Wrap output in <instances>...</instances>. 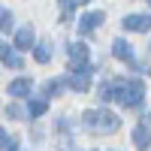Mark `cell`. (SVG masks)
Masks as SVG:
<instances>
[{"label":"cell","instance_id":"cell-17","mask_svg":"<svg viewBox=\"0 0 151 151\" xmlns=\"http://www.w3.org/2000/svg\"><path fill=\"white\" fill-rule=\"evenodd\" d=\"M58 91H60V82H48L45 85V94H58Z\"/></svg>","mask_w":151,"mask_h":151},{"label":"cell","instance_id":"cell-4","mask_svg":"<svg viewBox=\"0 0 151 151\" xmlns=\"http://www.w3.org/2000/svg\"><path fill=\"white\" fill-rule=\"evenodd\" d=\"M70 85H73V91H88V85H91V76H88V70H85V67L73 70V76H70Z\"/></svg>","mask_w":151,"mask_h":151},{"label":"cell","instance_id":"cell-11","mask_svg":"<svg viewBox=\"0 0 151 151\" xmlns=\"http://www.w3.org/2000/svg\"><path fill=\"white\" fill-rule=\"evenodd\" d=\"M24 94H30V79H15L9 85V97H24Z\"/></svg>","mask_w":151,"mask_h":151},{"label":"cell","instance_id":"cell-1","mask_svg":"<svg viewBox=\"0 0 151 151\" xmlns=\"http://www.w3.org/2000/svg\"><path fill=\"white\" fill-rule=\"evenodd\" d=\"M115 85V100L121 106H127V109H139L142 106V97H145V85L139 79H118V82H112Z\"/></svg>","mask_w":151,"mask_h":151},{"label":"cell","instance_id":"cell-8","mask_svg":"<svg viewBox=\"0 0 151 151\" xmlns=\"http://www.w3.org/2000/svg\"><path fill=\"white\" fill-rule=\"evenodd\" d=\"M30 45H33V27L27 24V27H21L15 33V48H18V52H27Z\"/></svg>","mask_w":151,"mask_h":151},{"label":"cell","instance_id":"cell-15","mask_svg":"<svg viewBox=\"0 0 151 151\" xmlns=\"http://www.w3.org/2000/svg\"><path fill=\"white\" fill-rule=\"evenodd\" d=\"M9 21H12V15H9L3 6H0V30H9Z\"/></svg>","mask_w":151,"mask_h":151},{"label":"cell","instance_id":"cell-5","mask_svg":"<svg viewBox=\"0 0 151 151\" xmlns=\"http://www.w3.org/2000/svg\"><path fill=\"white\" fill-rule=\"evenodd\" d=\"M133 142H136L139 151H145V148L151 145V127H148V124H139V127L133 130Z\"/></svg>","mask_w":151,"mask_h":151},{"label":"cell","instance_id":"cell-13","mask_svg":"<svg viewBox=\"0 0 151 151\" xmlns=\"http://www.w3.org/2000/svg\"><path fill=\"white\" fill-rule=\"evenodd\" d=\"M45 109H48V103H45V100H33V103H30V109H27V115H30V118H40Z\"/></svg>","mask_w":151,"mask_h":151},{"label":"cell","instance_id":"cell-7","mask_svg":"<svg viewBox=\"0 0 151 151\" xmlns=\"http://www.w3.org/2000/svg\"><path fill=\"white\" fill-rule=\"evenodd\" d=\"M70 64H73V67H85V64H88V48H85L82 42H73V45H70Z\"/></svg>","mask_w":151,"mask_h":151},{"label":"cell","instance_id":"cell-16","mask_svg":"<svg viewBox=\"0 0 151 151\" xmlns=\"http://www.w3.org/2000/svg\"><path fill=\"white\" fill-rule=\"evenodd\" d=\"M6 115H9V118H21V115H24V112H21L18 106H6Z\"/></svg>","mask_w":151,"mask_h":151},{"label":"cell","instance_id":"cell-19","mask_svg":"<svg viewBox=\"0 0 151 151\" xmlns=\"http://www.w3.org/2000/svg\"><path fill=\"white\" fill-rule=\"evenodd\" d=\"M6 151H18V148H15V142H12V145H9V148H6Z\"/></svg>","mask_w":151,"mask_h":151},{"label":"cell","instance_id":"cell-9","mask_svg":"<svg viewBox=\"0 0 151 151\" xmlns=\"http://www.w3.org/2000/svg\"><path fill=\"white\" fill-rule=\"evenodd\" d=\"M124 27L127 30H148L151 27V15H127L124 18Z\"/></svg>","mask_w":151,"mask_h":151},{"label":"cell","instance_id":"cell-2","mask_svg":"<svg viewBox=\"0 0 151 151\" xmlns=\"http://www.w3.org/2000/svg\"><path fill=\"white\" fill-rule=\"evenodd\" d=\"M82 121H85L88 130H97V133H115V130L121 127L118 115H112V112H106V109H100V112H85Z\"/></svg>","mask_w":151,"mask_h":151},{"label":"cell","instance_id":"cell-14","mask_svg":"<svg viewBox=\"0 0 151 151\" xmlns=\"http://www.w3.org/2000/svg\"><path fill=\"white\" fill-rule=\"evenodd\" d=\"M33 58L40 60V64H45V60L52 58V52H48V42H40V45H36V52H33Z\"/></svg>","mask_w":151,"mask_h":151},{"label":"cell","instance_id":"cell-10","mask_svg":"<svg viewBox=\"0 0 151 151\" xmlns=\"http://www.w3.org/2000/svg\"><path fill=\"white\" fill-rule=\"evenodd\" d=\"M112 55H115L118 60H133V45L124 42V40H115L112 42Z\"/></svg>","mask_w":151,"mask_h":151},{"label":"cell","instance_id":"cell-6","mask_svg":"<svg viewBox=\"0 0 151 151\" xmlns=\"http://www.w3.org/2000/svg\"><path fill=\"white\" fill-rule=\"evenodd\" d=\"M100 21H103V12H88V15L79 18V30L82 33H91V30H97Z\"/></svg>","mask_w":151,"mask_h":151},{"label":"cell","instance_id":"cell-12","mask_svg":"<svg viewBox=\"0 0 151 151\" xmlns=\"http://www.w3.org/2000/svg\"><path fill=\"white\" fill-rule=\"evenodd\" d=\"M91 3V0H60V9H64V21H70V9L73 6H85Z\"/></svg>","mask_w":151,"mask_h":151},{"label":"cell","instance_id":"cell-18","mask_svg":"<svg viewBox=\"0 0 151 151\" xmlns=\"http://www.w3.org/2000/svg\"><path fill=\"white\" fill-rule=\"evenodd\" d=\"M9 145H12V139H6V133L0 130V148H9Z\"/></svg>","mask_w":151,"mask_h":151},{"label":"cell","instance_id":"cell-3","mask_svg":"<svg viewBox=\"0 0 151 151\" xmlns=\"http://www.w3.org/2000/svg\"><path fill=\"white\" fill-rule=\"evenodd\" d=\"M0 60H3L6 67H12V70H21L24 67V60L15 55V45H9V42H0Z\"/></svg>","mask_w":151,"mask_h":151}]
</instances>
